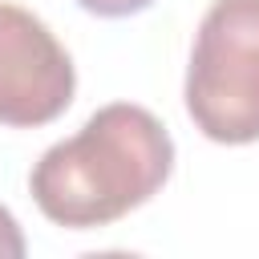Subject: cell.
Instances as JSON below:
<instances>
[{"label":"cell","instance_id":"2","mask_svg":"<svg viewBox=\"0 0 259 259\" xmlns=\"http://www.w3.org/2000/svg\"><path fill=\"white\" fill-rule=\"evenodd\" d=\"M186 113L223 146L259 138V0H214L186 69Z\"/></svg>","mask_w":259,"mask_h":259},{"label":"cell","instance_id":"1","mask_svg":"<svg viewBox=\"0 0 259 259\" xmlns=\"http://www.w3.org/2000/svg\"><path fill=\"white\" fill-rule=\"evenodd\" d=\"M174 170L166 125L130 101L101 105L73 138L49 146L28 174L40 214L69 231L109 227L150 202Z\"/></svg>","mask_w":259,"mask_h":259},{"label":"cell","instance_id":"3","mask_svg":"<svg viewBox=\"0 0 259 259\" xmlns=\"http://www.w3.org/2000/svg\"><path fill=\"white\" fill-rule=\"evenodd\" d=\"M73 89V61L49 24L16 4H0V125H49L69 109Z\"/></svg>","mask_w":259,"mask_h":259},{"label":"cell","instance_id":"4","mask_svg":"<svg viewBox=\"0 0 259 259\" xmlns=\"http://www.w3.org/2000/svg\"><path fill=\"white\" fill-rule=\"evenodd\" d=\"M24 255V235H20V223L12 219L8 206H0V259H20Z\"/></svg>","mask_w":259,"mask_h":259},{"label":"cell","instance_id":"5","mask_svg":"<svg viewBox=\"0 0 259 259\" xmlns=\"http://www.w3.org/2000/svg\"><path fill=\"white\" fill-rule=\"evenodd\" d=\"M85 12H93V16H109V20H117V16H134V12H142V8H150L154 0H77Z\"/></svg>","mask_w":259,"mask_h":259}]
</instances>
